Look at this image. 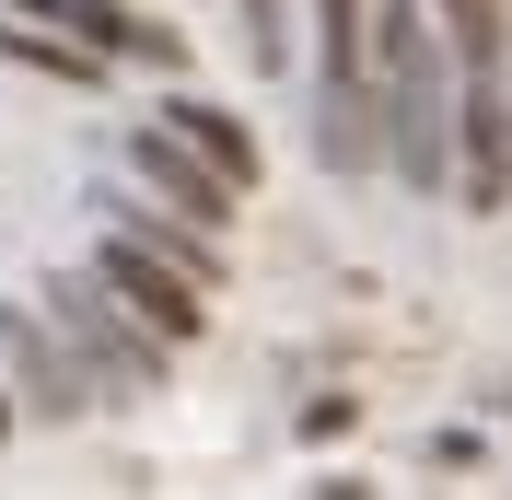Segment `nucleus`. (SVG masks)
I'll return each instance as SVG.
<instances>
[{
    "label": "nucleus",
    "instance_id": "1",
    "mask_svg": "<svg viewBox=\"0 0 512 500\" xmlns=\"http://www.w3.org/2000/svg\"><path fill=\"white\" fill-rule=\"evenodd\" d=\"M35 303H47V326H59V338H70V361L94 373V396H105V407L152 396V384L175 373V349H163L152 326H140V314H128L117 291L94 280V268H59V280L35 291Z\"/></svg>",
    "mask_w": 512,
    "mask_h": 500
},
{
    "label": "nucleus",
    "instance_id": "2",
    "mask_svg": "<svg viewBox=\"0 0 512 500\" xmlns=\"http://www.w3.org/2000/svg\"><path fill=\"white\" fill-rule=\"evenodd\" d=\"M0 384H12V407L24 419H47V431H70V419H94V373L70 361V338L47 326V303H0Z\"/></svg>",
    "mask_w": 512,
    "mask_h": 500
},
{
    "label": "nucleus",
    "instance_id": "3",
    "mask_svg": "<svg viewBox=\"0 0 512 500\" xmlns=\"http://www.w3.org/2000/svg\"><path fill=\"white\" fill-rule=\"evenodd\" d=\"M94 280L117 291L140 326H152L163 349H187L198 326H210V280H187L175 256H152V245H128V233H94Z\"/></svg>",
    "mask_w": 512,
    "mask_h": 500
},
{
    "label": "nucleus",
    "instance_id": "4",
    "mask_svg": "<svg viewBox=\"0 0 512 500\" xmlns=\"http://www.w3.org/2000/svg\"><path fill=\"white\" fill-rule=\"evenodd\" d=\"M454 198L512 210V70L501 82H454Z\"/></svg>",
    "mask_w": 512,
    "mask_h": 500
},
{
    "label": "nucleus",
    "instance_id": "5",
    "mask_svg": "<svg viewBox=\"0 0 512 500\" xmlns=\"http://www.w3.org/2000/svg\"><path fill=\"white\" fill-rule=\"evenodd\" d=\"M128 187L152 198V210L198 221V233H222V221H233V187H222V175H210V163H198L163 117H152V128H128Z\"/></svg>",
    "mask_w": 512,
    "mask_h": 500
},
{
    "label": "nucleus",
    "instance_id": "6",
    "mask_svg": "<svg viewBox=\"0 0 512 500\" xmlns=\"http://www.w3.org/2000/svg\"><path fill=\"white\" fill-rule=\"evenodd\" d=\"M163 128H175V140H187V152L210 163L233 198H245V187H256V163H268V152H256V128L233 117V105H210V94H175V105H163Z\"/></svg>",
    "mask_w": 512,
    "mask_h": 500
},
{
    "label": "nucleus",
    "instance_id": "7",
    "mask_svg": "<svg viewBox=\"0 0 512 500\" xmlns=\"http://www.w3.org/2000/svg\"><path fill=\"white\" fill-rule=\"evenodd\" d=\"M105 233H128V245H152V256H175L187 280H222V233H198V221L152 210V198H140V187H128V198H105Z\"/></svg>",
    "mask_w": 512,
    "mask_h": 500
},
{
    "label": "nucleus",
    "instance_id": "8",
    "mask_svg": "<svg viewBox=\"0 0 512 500\" xmlns=\"http://www.w3.org/2000/svg\"><path fill=\"white\" fill-rule=\"evenodd\" d=\"M315 94H373V0H315Z\"/></svg>",
    "mask_w": 512,
    "mask_h": 500
},
{
    "label": "nucleus",
    "instance_id": "9",
    "mask_svg": "<svg viewBox=\"0 0 512 500\" xmlns=\"http://www.w3.org/2000/svg\"><path fill=\"white\" fill-rule=\"evenodd\" d=\"M431 24L454 47V82H501L512 70V0H431Z\"/></svg>",
    "mask_w": 512,
    "mask_h": 500
},
{
    "label": "nucleus",
    "instance_id": "10",
    "mask_svg": "<svg viewBox=\"0 0 512 500\" xmlns=\"http://www.w3.org/2000/svg\"><path fill=\"white\" fill-rule=\"evenodd\" d=\"M0 59L47 70V82H105V59H94V47H70L59 24H0Z\"/></svg>",
    "mask_w": 512,
    "mask_h": 500
},
{
    "label": "nucleus",
    "instance_id": "11",
    "mask_svg": "<svg viewBox=\"0 0 512 500\" xmlns=\"http://www.w3.org/2000/svg\"><path fill=\"white\" fill-rule=\"evenodd\" d=\"M233 12H245V59L291 70V0H233Z\"/></svg>",
    "mask_w": 512,
    "mask_h": 500
},
{
    "label": "nucleus",
    "instance_id": "12",
    "mask_svg": "<svg viewBox=\"0 0 512 500\" xmlns=\"http://www.w3.org/2000/svg\"><path fill=\"white\" fill-rule=\"evenodd\" d=\"M350 419H361L350 396H315V407H303V442H338V431H350Z\"/></svg>",
    "mask_w": 512,
    "mask_h": 500
},
{
    "label": "nucleus",
    "instance_id": "13",
    "mask_svg": "<svg viewBox=\"0 0 512 500\" xmlns=\"http://www.w3.org/2000/svg\"><path fill=\"white\" fill-rule=\"evenodd\" d=\"M315 500H373V489H361V477H326V489H315Z\"/></svg>",
    "mask_w": 512,
    "mask_h": 500
},
{
    "label": "nucleus",
    "instance_id": "14",
    "mask_svg": "<svg viewBox=\"0 0 512 500\" xmlns=\"http://www.w3.org/2000/svg\"><path fill=\"white\" fill-rule=\"evenodd\" d=\"M12 431H24V407H12V384H0V442H12Z\"/></svg>",
    "mask_w": 512,
    "mask_h": 500
}]
</instances>
